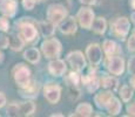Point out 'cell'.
Returning <instances> with one entry per match:
<instances>
[{
	"label": "cell",
	"instance_id": "6da1fadb",
	"mask_svg": "<svg viewBox=\"0 0 135 117\" xmlns=\"http://www.w3.org/2000/svg\"><path fill=\"white\" fill-rule=\"evenodd\" d=\"M41 49H42V53L45 54L46 58H55L60 54L61 45L55 39H49L42 43Z\"/></svg>",
	"mask_w": 135,
	"mask_h": 117
},
{
	"label": "cell",
	"instance_id": "7a4b0ae2",
	"mask_svg": "<svg viewBox=\"0 0 135 117\" xmlns=\"http://www.w3.org/2000/svg\"><path fill=\"white\" fill-rule=\"evenodd\" d=\"M30 69L24 64H18L14 69V80L17 84L21 88H25L30 83Z\"/></svg>",
	"mask_w": 135,
	"mask_h": 117
},
{
	"label": "cell",
	"instance_id": "3957f363",
	"mask_svg": "<svg viewBox=\"0 0 135 117\" xmlns=\"http://www.w3.org/2000/svg\"><path fill=\"white\" fill-rule=\"evenodd\" d=\"M67 12L65 9V7H62L61 5H52L48 7L47 11V18L52 23L56 25V23H60L62 20L65 19Z\"/></svg>",
	"mask_w": 135,
	"mask_h": 117
},
{
	"label": "cell",
	"instance_id": "277c9868",
	"mask_svg": "<svg viewBox=\"0 0 135 117\" xmlns=\"http://www.w3.org/2000/svg\"><path fill=\"white\" fill-rule=\"evenodd\" d=\"M78 19L84 28H89L94 19V13L90 8H81L78 13Z\"/></svg>",
	"mask_w": 135,
	"mask_h": 117
},
{
	"label": "cell",
	"instance_id": "5b68a950",
	"mask_svg": "<svg viewBox=\"0 0 135 117\" xmlns=\"http://www.w3.org/2000/svg\"><path fill=\"white\" fill-rule=\"evenodd\" d=\"M68 62L71 63L72 68H73L75 72H79V70L84 69L85 64V58L80 52H74V53H71L68 55Z\"/></svg>",
	"mask_w": 135,
	"mask_h": 117
},
{
	"label": "cell",
	"instance_id": "8992f818",
	"mask_svg": "<svg viewBox=\"0 0 135 117\" xmlns=\"http://www.w3.org/2000/svg\"><path fill=\"white\" fill-rule=\"evenodd\" d=\"M45 97L49 103H56L60 98V88L56 84H47L45 87Z\"/></svg>",
	"mask_w": 135,
	"mask_h": 117
},
{
	"label": "cell",
	"instance_id": "52a82bcc",
	"mask_svg": "<svg viewBox=\"0 0 135 117\" xmlns=\"http://www.w3.org/2000/svg\"><path fill=\"white\" fill-rule=\"evenodd\" d=\"M87 56L92 64H98L101 61V49L97 43L89 45L87 48Z\"/></svg>",
	"mask_w": 135,
	"mask_h": 117
},
{
	"label": "cell",
	"instance_id": "ba28073f",
	"mask_svg": "<svg viewBox=\"0 0 135 117\" xmlns=\"http://www.w3.org/2000/svg\"><path fill=\"white\" fill-rule=\"evenodd\" d=\"M17 11V2L14 0H1L0 1V12L5 15L12 17Z\"/></svg>",
	"mask_w": 135,
	"mask_h": 117
},
{
	"label": "cell",
	"instance_id": "9c48e42d",
	"mask_svg": "<svg viewBox=\"0 0 135 117\" xmlns=\"http://www.w3.org/2000/svg\"><path fill=\"white\" fill-rule=\"evenodd\" d=\"M114 29L119 35L124 36L129 32V21L127 18H119L115 22H114Z\"/></svg>",
	"mask_w": 135,
	"mask_h": 117
},
{
	"label": "cell",
	"instance_id": "30bf717a",
	"mask_svg": "<svg viewBox=\"0 0 135 117\" xmlns=\"http://www.w3.org/2000/svg\"><path fill=\"white\" fill-rule=\"evenodd\" d=\"M108 69L114 75H120L124 69L123 60L121 58H112V60L109 61V64H108Z\"/></svg>",
	"mask_w": 135,
	"mask_h": 117
},
{
	"label": "cell",
	"instance_id": "8fae6325",
	"mask_svg": "<svg viewBox=\"0 0 135 117\" xmlns=\"http://www.w3.org/2000/svg\"><path fill=\"white\" fill-rule=\"evenodd\" d=\"M49 72L54 76H61L65 72H66V64L61 60H55L49 63Z\"/></svg>",
	"mask_w": 135,
	"mask_h": 117
},
{
	"label": "cell",
	"instance_id": "7c38bea8",
	"mask_svg": "<svg viewBox=\"0 0 135 117\" xmlns=\"http://www.w3.org/2000/svg\"><path fill=\"white\" fill-rule=\"evenodd\" d=\"M60 30L64 34H72L76 30V25H75L74 18H67L64 22L60 25Z\"/></svg>",
	"mask_w": 135,
	"mask_h": 117
},
{
	"label": "cell",
	"instance_id": "4fadbf2b",
	"mask_svg": "<svg viewBox=\"0 0 135 117\" xmlns=\"http://www.w3.org/2000/svg\"><path fill=\"white\" fill-rule=\"evenodd\" d=\"M21 34L25 38V40L32 41L37 36V30L31 23H25V25L21 26Z\"/></svg>",
	"mask_w": 135,
	"mask_h": 117
},
{
	"label": "cell",
	"instance_id": "5bb4252c",
	"mask_svg": "<svg viewBox=\"0 0 135 117\" xmlns=\"http://www.w3.org/2000/svg\"><path fill=\"white\" fill-rule=\"evenodd\" d=\"M35 110V105L33 102H25V103H20L18 104V113H19V116H27L33 114Z\"/></svg>",
	"mask_w": 135,
	"mask_h": 117
},
{
	"label": "cell",
	"instance_id": "9a60e30c",
	"mask_svg": "<svg viewBox=\"0 0 135 117\" xmlns=\"http://www.w3.org/2000/svg\"><path fill=\"white\" fill-rule=\"evenodd\" d=\"M110 98H112V94L106 91V93L98 94V95L95 96L94 101H95V103H97V105L99 106V108H103V106L107 105V103L109 102Z\"/></svg>",
	"mask_w": 135,
	"mask_h": 117
},
{
	"label": "cell",
	"instance_id": "2e32d148",
	"mask_svg": "<svg viewBox=\"0 0 135 117\" xmlns=\"http://www.w3.org/2000/svg\"><path fill=\"white\" fill-rule=\"evenodd\" d=\"M107 109H108V113L110 115H118L121 110V103L119 102V100H116L115 97L112 96V98L109 100V102L107 103Z\"/></svg>",
	"mask_w": 135,
	"mask_h": 117
},
{
	"label": "cell",
	"instance_id": "e0dca14e",
	"mask_svg": "<svg viewBox=\"0 0 135 117\" xmlns=\"http://www.w3.org/2000/svg\"><path fill=\"white\" fill-rule=\"evenodd\" d=\"M93 113V108L89 103H82L76 108V113L74 114L75 116H90Z\"/></svg>",
	"mask_w": 135,
	"mask_h": 117
},
{
	"label": "cell",
	"instance_id": "ac0fdd59",
	"mask_svg": "<svg viewBox=\"0 0 135 117\" xmlns=\"http://www.w3.org/2000/svg\"><path fill=\"white\" fill-rule=\"evenodd\" d=\"M84 82L86 84V87L88 88L89 91H94L98 88V80L95 77L94 74H88L87 76L84 77Z\"/></svg>",
	"mask_w": 135,
	"mask_h": 117
},
{
	"label": "cell",
	"instance_id": "d6986e66",
	"mask_svg": "<svg viewBox=\"0 0 135 117\" xmlns=\"http://www.w3.org/2000/svg\"><path fill=\"white\" fill-rule=\"evenodd\" d=\"M93 25V30L98 34H102L106 30V20L103 18H98L92 22Z\"/></svg>",
	"mask_w": 135,
	"mask_h": 117
},
{
	"label": "cell",
	"instance_id": "ffe728a7",
	"mask_svg": "<svg viewBox=\"0 0 135 117\" xmlns=\"http://www.w3.org/2000/svg\"><path fill=\"white\" fill-rule=\"evenodd\" d=\"M24 56H25L26 60H28V61L32 62V63H37V62L39 61V59H40L39 52H38L35 48H30V49H27V50L25 52Z\"/></svg>",
	"mask_w": 135,
	"mask_h": 117
},
{
	"label": "cell",
	"instance_id": "44dd1931",
	"mask_svg": "<svg viewBox=\"0 0 135 117\" xmlns=\"http://www.w3.org/2000/svg\"><path fill=\"white\" fill-rule=\"evenodd\" d=\"M8 42L11 45L12 49H14V50H20L22 48V46H24V41L19 36H11V38H8Z\"/></svg>",
	"mask_w": 135,
	"mask_h": 117
},
{
	"label": "cell",
	"instance_id": "7402d4cb",
	"mask_svg": "<svg viewBox=\"0 0 135 117\" xmlns=\"http://www.w3.org/2000/svg\"><path fill=\"white\" fill-rule=\"evenodd\" d=\"M41 32L45 36H49L54 33V23L52 22H41L40 23Z\"/></svg>",
	"mask_w": 135,
	"mask_h": 117
},
{
	"label": "cell",
	"instance_id": "603a6c76",
	"mask_svg": "<svg viewBox=\"0 0 135 117\" xmlns=\"http://www.w3.org/2000/svg\"><path fill=\"white\" fill-rule=\"evenodd\" d=\"M115 43L113 42L112 40H106L105 42H103V50H105V53L107 54V55H112V54L115 52Z\"/></svg>",
	"mask_w": 135,
	"mask_h": 117
},
{
	"label": "cell",
	"instance_id": "cb8c5ba5",
	"mask_svg": "<svg viewBox=\"0 0 135 117\" xmlns=\"http://www.w3.org/2000/svg\"><path fill=\"white\" fill-rule=\"evenodd\" d=\"M133 96V90L131 89V87L128 85H123L122 89H121V97L123 101H129Z\"/></svg>",
	"mask_w": 135,
	"mask_h": 117
},
{
	"label": "cell",
	"instance_id": "d4e9b609",
	"mask_svg": "<svg viewBox=\"0 0 135 117\" xmlns=\"http://www.w3.org/2000/svg\"><path fill=\"white\" fill-rule=\"evenodd\" d=\"M116 85H118V81L113 77H106L103 80V87L105 88H108V89H115Z\"/></svg>",
	"mask_w": 135,
	"mask_h": 117
},
{
	"label": "cell",
	"instance_id": "484cf974",
	"mask_svg": "<svg viewBox=\"0 0 135 117\" xmlns=\"http://www.w3.org/2000/svg\"><path fill=\"white\" fill-rule=\"evenodd\" d=\"M7 115L19 116V113H18V103H13V104L8 105V108H7Z\"/></svg>",
	"mask_w": 135,
	"mask_h": 117
},
{
	"label": "cell",
	"instance_id": "4316f807",
	"mask_svg": "<svg viewBox=\"0 0 135 117\" xmlns=\"http://www.w3.org/2000/svg\"><path fill=\"white\" fill-rule=\"evenodd\" d=\"M8 27H9L8 20L5 19V18H0V29H2V30H8Z\"/></svg>",
	"mask_w": 135,
	"mask_h": 117
},
{
	"label": "cell",
	"instance_id": "83f0119b",
	"mask_svg": "<svg viewBox=\"0 0 135 117\" xmlns=\"http://www.w3.org/2000/svg\"><path fill=\"white\" fill-rule=\"evenodd\" d=\"M22 5H24V7L26 9H32L35 5V0H24Z\"/></svg>",
	"mask_w": 135,
	"mask_h": 117
},
{
	"label": "cell",
	"instance_id": "f1b7e54d",
	"mask_svg": "<svg viewBox=\"0 0 135 117\" xmlns=\"http://www.w3.org/2000/svg\"><path fill=\"white\" fill-rule=\"evenodd\" d=\"M128 68H129V72H131L133 75H135V55L131 60H129Z\"/></svg>",
	"mask_w": 135,
	"mask_h": 117
},
{
	"label": "cell",
	"instance_id": "f546056e",
	"mask_svg": "<svg viewBox=\"0 0 135 117\" xmlns=\"http://www.w3.org/2000/svg\"><path fill=\"white\" fill-rule=\"evenodd\" d=\"M128 48H129V50H135V35L131 36V39H129Z\"/></svg>",
	"mask_w": 135,
	"mask_h": 117
},
{
	"label": "cell",
	"instance_id": "4dcf8cb0",
	"mask_svg": "<svg viewBox=\"0 0 135 117\" xmlns=\"http://www.w3.org/2000/svg\"><path fill=\"white\" fill-rule=\"evenodd\" d=\"M7 46H8V38H6V36H1V38H0V47L6 48Z\"/></svg>",
	"mask_w": 135,
	"mask_h": 117
},
{
	"label": "cell",
	"instance_id": "1f68e13d",
	"mask_svg": "<svg viewBox=\"0 0 135 117\" xmlns=\"http://www.w3.org/2000/svg\"><path fill=\"white\" fill-rule=\"evenodd\" d=\"M127 111H128L129 115L135 116V102H134V103H132L131 105L127 106Z\"/></svg>",
	"mask_w": 135,
	"mask_h": 117
},
{
	"label": "cell",
	"instance_id": "d6a6232c",
	"mask_svg": "<svg viewBox=\"0 0 135 117\" xmlns=\"http://www.w3.org/2000/svg\"><path fill=\"white\" fill-rule=\"evenodd\" d=\"M69 79L73 81V84H78V82H79V76H78L76 73H72V74L69 75Z\"/></svg>",
	"mask_w": 135,
	"mask_h": 117
},
{
	"label": "cell",
	"instance_id": "836d02e7",
	"mask_svg": "<svg viewBox=\"0 0 135 117\" xmlns=\"http://www.w3.org/2000/svg\"><path fill=\"white\" fill-rule=\"evenodd\" d=\"M5 103H6V97L2 93H0V108H2L5 105Z\"/></svg>",
	"mask_w": 135,
	"mask_h": 117
},
{
	"label": "cell",
	"instance_id": "e575fe53",
	"mask_svg": "<svg viewBox=\"0 0 135 117\" xmlns=\"http://www.w3.org/2000/svg\"><path fill=\"white\" fill-rule=\"evenodd\" d=\"M81 2H84V4H87V5H90V4H94L95 0H80Z\"/></svg>",
	"mask_w": 135,
	"mask_h": 117
},
{
	"label": "cell",
	"instance_id": "d590c367",
	"mask_svg": "<svg viewBox=\"0 0 135 117\" xmlns=\"http://www.w3.org/2000/svg\"><path fill=\"white\" fill-rule=\"evenodd\" d=\"M131 83H132V85H133V87L135 88V75L131 79Z\"/></svg>",
	"mask_w": 135,
	"mask_h": 117
},
{
	"label": "cell",
	"instance_id": "8d00e7d4",
	"mask_svg": "<svg viewBox=\"0 0 135 117\" xmlns=\"http://www.w3.org/2000/svg\"><path fill=\"white\" fill-rule=\"evenodd\" d=\"M129 5L135 9V0H131V1H129Z\"/></svg>",
	"mask_w": 135,
	"mask_h": 117
},
{
	"label": "cell",
	"instance_id": "74e56055",
	"mask_svg": "<svg viewBox=\"0 0 135 117\" xmlns=\"http://www.w3.org/2000/svg\"><path fill=\"white\" fill-rule=\"evenodd\" d=\"M132 21H133L135 25V13H133V15H132Z\"/></svg>",
	"mask_w": 135,
	"mask_h": 117
}]
</instances>
